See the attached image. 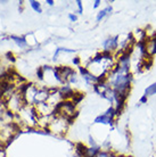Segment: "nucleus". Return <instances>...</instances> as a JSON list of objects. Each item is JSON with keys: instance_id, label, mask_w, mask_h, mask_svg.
Returning <instances> with one entry per match:
<instances>
[{"instance_id": "20", "label": "nucleus", "mask_w": 156, "mask_h": 157, "mask_svg": "<svg viewBox=\"0 0 156 157\" xmlns=\"http://www.w3.org/2000/svg\"><path fill=\"white\" fill-rule=\"evenodd\" d=\"M112 157H125V156H123V155H121V154L113 153V155H112Z\"/></svg>"}, {"instance_id": "18", "label": "nucleus", "mask_w": 156, "mask_h": 157, "mask_svg": "<svg viewBox=\"0 0 156 157\" xmlns=\"http://www.w3.org/2000/svg\"><path fill=\"white\" fill-rule=\"evenodd\" d=\"M100 5H102V1H100V0H96V1H94V6H92V7H94V8H98L99 6H100Z\"/></svg>"}, {"instance_id": "11", "label": "nucleus", "mask_w": 156, "mask_h": 157, "mask_svg": "<svg viewBox=\"0 0 156 157\" xmlns=\"http://www.w3.org/2000/svg\"><path fill=\"white\" fill-rule=\"evenodd\" d=\"M9 39H12L13 41L15 42L16 46H17V47H20L21 49H25V48L29 47V46H27V43H26V40H25V38H24V36H9Z\"/></svg>"}, {"instance_id": "9", "label": "nucleus", "mask_w": 156, "mask_h": 157, "mask_svg": "<svg viewBox=\"0 0 156 157\" xmlns=\"http://www.w3.org/2000/svg\"><path fill=\"white\" fill-rule=\"evenodd\" d=\"M142 48L146 56L152 59L156 55V36H148L142 43Z\"/></svg>"}, {"instance_id": "12", "label": "nucleus", "mask_w": 156, "mask_h": 157, "mask_svg": "<svg viewBox=\"0 0 156 157\" xmlns=\"http://www.w3.org/2000/svg\"><path fill=\"white\" fill-rule=\"evenodd\" d=\"M111 13H112V7H109V6H107V7L104 8V9H100V10L97 13L96 21H97V22H102L106 16H108Z\"/></svg>"}, {"instance_id": "6", "label": "nucleus", "mask_w": 156, "mask_h": 157, "mask_svg": "<svg viewBox=\"0 0 156 157\" xmlns=\"http://www.w3.org/2000/svg\"><path fill=\"white\" fill-rule=\"evenodd\" d=\"M56 114L62 115L64 117L68 118L70 121H73L78 115V105L74 104L72 100H64V101L57 107Z\"/></svg>"}, {"instance_id": "16", "label": "nucleus", "mask_w": 156, "mask_h": 157, "mask_svg": "<svg viewBox=\"0 0 156 157\" xmlns=\"http://www.w3.org/2000/svg\"><path fill=\"white\" fill-rule=\"evenodd\" d=\"M75 5L78 7V13L79 14H82L83 13V4H82V1H80V0L75 1Z\"/></svg>"}, {"instance_id": "8", "label": "nucleus", "mask_w": 156, "mask_h": 157, "mask_svg": "<svg viewBox=\"0 0 156 157\" xmlns=\"http://www.w3.org/2000/svg\"><path fill=\"white\" fill-rule=\"evenodd\" d=\"M102 51L106 54H111V55H116L119 51L116 36H108L106 40H104Z\"/></svg>"}, {"instance_id": "10", "label": "nucleus", "mask_w": 156, "mask_h": 157, "mask_svg": "<svg viewBox=\"0 0 156 157\" xmlns=\"http://www.w3.org/2000/svg\"><path fill=\"white\" fill-rule=\"evenodd\" d=\"M135 43H144V41L147 39V34H146V30H141V29H137L131 33Z\"/></svg>"}, {"instance_id": "14", "label": "nucleus", "mask_w": 156, "mask_h": 157, "mask_svg": "<svg viewBox=\"0 0 156 157\" xmlns=\"http://www.w3.org/2000/svg\"><path fill=\"white\" fill-rule=\"evenodd\" d=\"M155 94H156V82H154L153 84H150L149 86L146 88L144 96H146V97H152V96H155Z\"/></svg>"}, {"instance_id": "15", "label": "nucleus", "mask_w": 156, "mask_h": 157, "mask_svg": "<svg viewBox=\"0 0 156 157\" xmlns=\"http://www.w3.org/2000/svg\"><path fill=\"white\" fill-rule=\"evenodd\" d=\"M113 153L114 151L111 149H100L95 157H112Z\"/></svg>"}, {"instance_id": "5", "label": "nucleus", "mask_w": 156, "mask_h": 157, "mask_svg": "<svg viewBox=\"0 0 156 157\" xmlns=\"http://www.w3.org/2000/svg\"><path fill=\"white\" fill-rule=\"evenodd\" d=\"M4 104L8 112H10L14 115L17 114L21 108L25 105L23 97H22V94H21V92L18 90H16L10 97H8L4 101Z\"/></svg>"}, {"instance_id": "19", "label": "nucleus", "mask_w": 156, "mask_h": 157, "mask_svg": "<svg viewBox=\"0 0 156 157\" xmlns=\"http://www.w3.org/2000/svg\"><path fill=\"white\" fill-rule=\"evenodd\" d=\"M54 4H55V1H53V0H46V5L49 6V7H53Z\"/></svg>"}, {"instance_id": "3", "label": "nucleus", "mask_w": 156, "mask_h": 157, "mask_svg": "<svg viewBox=\"0 0 156 157\" xmlns=\"http://www.w3.org/2000/svg\"><path fill=\"white\" fill-rule=\"evenodd\" d=\"M15 122L22 129L35 130L38 126V114L34 106L24 105L20 112L15 115Z\"/></svg>"}, {"instance_id": "2", "label": "nucleus", "mask_w": 156, "mask_h": 157, "mask_svg": "<svg viewBox=\"0 0 156 157\" xmlns=\"http://www.w3.org/2000/svg\"><path fill=\"white\" fill-rule=\"evenodd\" d=\"M37 78L40 86L47 88L49 90L59 89L63 86L59 78L57 67L54 66H41L37 70Z\"/></svg>"}, {"instance_id": "17", "label": "nucleus", "mask_w": 156, "mask_h": 157, "mask_svg": "<svg viewBox=\"0 0 156 157\" xmlns=\"http://www.w3.org/2000/svg\"><path fill=\"white\" fill-rule=\"evenodd\" d=\"M68 20H70L71 22H76V21H78V16H76V14H74V13H70V14H68Z\"/></svg>"}, {"instance_id": "1", "label": "nucleus", "mask_w": 156, "mask_h": 157, "mask_svg": "<svg viewBox=\"0 0 156 157\" xmlns=\"http://www.w3.org/2000/svg\"><path fill=\"white\" fill-rule=\"evenodd\" d=\"M116 63L117 59L115 55L99 51L92 56L83 67L90 75H92L98 81L102 82V81H105L106 78L111 74V72L115 68Z\"/></svg>"}, {"instance_id": "4", "label": "nucleus", "mask_w": 156, "mask_h": 157, "mask_svg": "<svg viewBox=\"0 0 156 157\" xmlns=\"http://www.w3.org/2000/svg\"><path fill=\"white\" fill-rule=\"evenodd\" d=\"M71 123H72V121H70L68 118L64 117L62 115L55 114L50 118V122H49L47 128V132L54 134V136H57V137H63L70 130Z\"/></svg>"}, {"instance_id": "7", "label": "nucleus", "mask_w": 156, "mask_h": 157, "mask_svg": "<svg viewBox=\"0 0 156 157\" xmlns=\"http://www.w3.org/2000/svg\"><path fill=\"white\" fill-rule=\"evenodd\" d=\"M117 115H119V113L116 110L112 107H108L104 113L98 115L97 117L95 118L94 123L95 124H102V125H112L114 122L116 121Z\"/></svg>"}, {"instance_id": "13", "label": "nucleus", "mask_w": 156, "mask_h": 157, "mask_svg": "<svg viewBox=\"0 0 156 157\" xmlns=\"http://www.w3.org/2000/svg\"><path fill=\"white\" fill-rule=\"evenodd\" d=\"M29 4H30V7H31L35 13H38V14H41V13H42V6H41V4H40L39 1L31 0Z\"/></svg>"}]
</instances>
